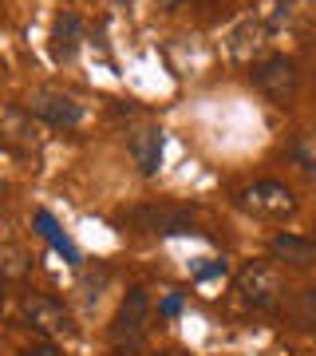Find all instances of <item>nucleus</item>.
Returning a JSON list of instances; mask_svg holds the SVG:
<instances>
[{
	"label": "nucleus",
	"instance_id": "nucleus-1",
	"mask_svg": "<svg viewBox=\"0 0 316 356\" xmlns=\"http://www.w3.org/2000/svg\"><path fill=\"white\" fill-rule=\"evenodd\" d=\"M147 317H151V297H147V289L142 285H135V289H126V297H123V305H119V313H115V329H111V337H115V344H135L142 341V329H147Z\"/></svg>",
	"mask_w": 316,
	"mask_h": 356
},
{
	"label": "nucleus",
	"instance_id": "nucleus-2",
	"mask_svg": "<svg viewBox=\"0 0 316 356\" xmlns=\"http://www.w3.org/2000/svg\"><path fill=\"white\" fill-rule=\"evenodd\" d=\"M123 222L147 234H194V214L190 210H170V206H135L126 210Z\"/></svg>",
	"mask_w": 316,
	"mask_h": 356
},
{
	"label": "nucleus",
	"instance_id": "nucleus-3",
	"mask_svg": "<svg viewBox=\"0 0 316 356\" xmlns=\"http://www.w3.org/2000/svg\"><path fill=\"white\" fill-rule=\"evenodd\" d=\"M28 111L40 115L44 123H51V127H76L79 119H83V107H79L72 95H63V91H32L28 95Z\"/></svg>",
	"mask_w": 316,
	"mask_h": 356
},
{
	"label": "nucleus",
	"instance_id": "nucleus-4",
	"mask_svg": "<svg viewBox=\"0 0 316 356\" xmlns=\"http://www.w3.org/2000/svg\"><path fill=\"white\" fill-rule=\"evenodd\" d=\"M238 293H241V301H245V305H253V309H273V305H277V297L285 293V285H281L277 269L249 266L238 277Z\"/></svg>",
	"mask_w": 316,
	"mask_h": 356
},
{
	"label": "nucleus",
	"instance_id": "nucleus-5",
	"mask_svg": "<svg viewBox=\"0 0 316 356\" xmlns=\"http://www.w3.org/2000/svg\"><path fill=\"white\" fill-rule=\"evenodd\" d=\"M253 83L265 91L269 99H289L297 91V64L289 56H269L265 64L253 67Z\"/></svg>",
	"mask_w": 316,
	"mask_h": 356
},
{
	"label": "nucleus",
	"instance_id": "nucleus-6",
	"mask_svg": "<svg viewBox=\"0 0 316 356\" xmlns=\"http://www.w3.org/2000/svg\"><path fill=\"white\" fill-rule=\"evenodd\" d=\"M24 317L36 325L44 337H63V332H72V317H67V309L60 301H51V297H32L24 305Z\"/></svg>",
	"mask_w": 316,
	"mask_h": 356
},
{
	"label": "nucleus",
	"instance_id": "nucleus-7",
	"mask_svg": "<svg viewBox=\"0 0 316 356\" xmlns=\"http://www.w3.org/2000/svg\"><path fill=\"white\" fill-rule=\"evenodd\" d=\"M163 127H139L131 135V154H135V166H139L142 175L151 178L158 175V166H163Z\"/></svg>",
	"mask_w": 316,
	"mask_h": 356
},
{
	"label": "nucleus",
	"instance_id": "nucleus-8",
	"mask_svg": "<svg viewBox=\"0 0 316 356\" xmlns=\"http://www.w3.org/2000/svg\"><path fill=\"white\" fill-rule=\"evenodd\" d=\"M245 202L253 206V210H257V214H289L292 206V191L289 186H285V182H257V186H249V191H245Z\"/></svg>",
	"mask_w": 316,
	"mask_h": 356
},
{
	"label": "nucleus",
	"instance_id": "nucleus-9",
	"mask_svg": "<svg viewBox=\"0 0 316 356\" xmlns=\"http://www.w3.org/2000/svg\"><path fill=\"white\" fill-rule=\"evenodd\" d=\"M79 40H83V24H79L76 13H60L56 24H51V60L56 64H67L79 51Z\"/></svg>",
	"mask_w": 316,
	"mask_h": 356
},
{
	"label": "nucleus",
	"instance_id": "nucleus-10",
	"mask_svg": "<svg viewBox=\"0 0 316 356\" xmlns=\"http://www.w3.org/2000/svg\"><path fill=\"white\" fill-rule=\"evenodd\" d=\"M265 40H269L265 24H261V20H253V16H245V20L229 32V51H233L238 60H249L253 51L265 48Z\"/></svg>",
	"mask_w": 316,
	"mask_h": 356
},
{
	"label": "nucleus",
	"instance_id": "nucleus-11",
	"mask_svg": "<svg viewBox=\"0 0 316 356\" xmlns=\"http://www.w3.org/2000/svg\"><path fill=\"white\" fill-rule=\"evenodd\" d=\"M36 229H40V238H44V242H48L51 250L67 261V266H79V250L72 245V238L56 226V218H51L48 210H36Z\"/></svg>",
	"mask_w": 316,
	"mask_h": 356
},
{
	"label": "nucleus",
	"instance_id": "nucleus-12",
	"mask_svg": "<svg viewBox=\"0 0 316 356\" xmlns=\"http://www.w3.org/2000/svg\"><path fill=\"white\" fill-rule=\"evenodd\" d=\"M273 257L292 261V266H313L316 245L308 242V238H297V234H277V238H273Z\"/></svg>",
	"mask_w": 316,
	"mask_h": 356
},
{
	"label": "nucleus",
	"instance_id": "nucleus-13",
	"mask_svg": "<svg viewBox=\"0 0 316 356\" xmlns=\"http://www.w3.org/2000/svg\"><path fill=\"white\" fill-rule=\"evenodd\" d=\"M292 317L301 321V325H313V321H316V289H301V293H297V301H292Z\"/></svg>",
	"mask_w": 316,
	"mask_h": 356
},
{
	"label": "nucleus",
	"instance_id": "nucleus-14",
	"mask_svg": "<svg viewBox=\"0 0 316 356\" xmlns=\"http://www.w3.org/2000/svg\"><path fill=\"white\" fill-rule=\"evenodd\" d=\"M178 309H182V297H178V293H170L163 305H158V313H163V317H174Z\"/></svg>",
	"mask_w": 316,
	"mask_h": 356
},
{
	"label": "nucleus",
	"instance_id": "nucleus-15",
	"mask_svg": "<svg viewBox=\"0 0 316 356\" xmlns=\"http://www.w3.org/2000/svg\"><path fill=\"white\" fill-rule=\"evenodd\" d=\"M222 273H226V261H214V266H202V269H198V277H202V281L222 277Z\"/></svg>",
	"mask_w": 316,
	"mask_h": 356
},
{
	"label": "nucleus",
	"instance_id": "nucleus-16",
	"mask_svg": "<svg viewBox=\"0 0 316 356\" xmlns=\"http://www.w3.org/2000/svg\"><path fill=\"white\" fill-rule=\"evenodd\" d=\"M28 356H60V353H56V344H40V348H32Z\"/></svg>",
	"mask_w": 316,
	"mask_h": 356
},
{
	"label": "nucleus",
	"instance_id": "nucleus-17",
	"mask_svg": "<svg viewBox=\"0 0 316 356\" xmlns=\"http://www.w3.org/2000/svg\"><path fill=\"white\" fill-rule=\"evenodd\" d=\"M186 0H163V8H182Z\"/></svg>",
	"mask_w": 316,
	"mask_h": 356
},
{
	"label": "nucleus",
	"instance_id": "nucleus-18",
	"mask_svg": "<svg viewBox=\"0 0 316 356\" xmlns=\"http://www.w3.org/2000/svg\"><path fill=\"white\" fill-rule=\"evenodd\" d=\"M0 297H4V289H0Z\"/></svg>",
	"mask_w": 316,
	"mask_h": 356
},
{
	"label": "nucleus",
	"instance_id": "nucleus-19",
	"mask_svg": "<svg viewBox=\"0 0 316 356\" xmlns=\"http://www.w3.org/2000/svg\"><path fill=\"white\" fill-rule=\"evenodd\" d=\"M126 4H131V0H126Z\"/></svg>",
	"mask_w": 316,
	"mask_h": 356
}]
</instances>
